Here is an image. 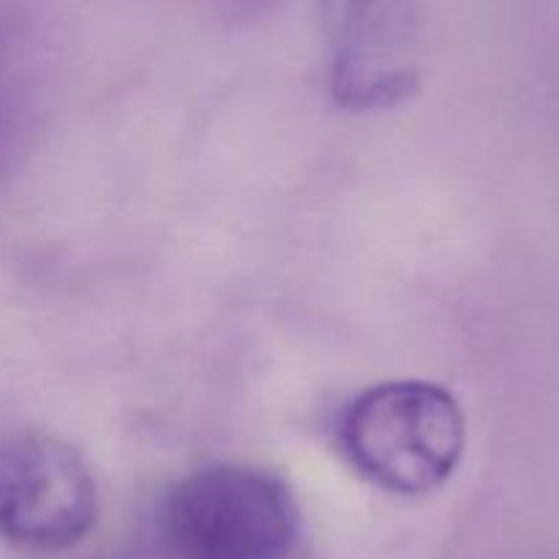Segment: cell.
Masks as SVG:
<instances>
[{
	"label": "cell",
	"instance_id": "cell-2",
	"mask_svg": "<svg viewBox=\"0 0 559 559\" xmlns=\"http://www.w3.org/2000/svg\"><path fill=\"white\" fill-rule=\"evenodd\" d=\"M175 559H289L300 508L278 475L251 464H211L180 478L158 506Z\"/></svg>",
	"mask_w": 559,
	"mask_h": 559
},
{
	"label": "cell",
	"instance_id": "cell-4",
	"mask_svg": "<svg viewBox=\"0 0 559 559\" xmlns=\"http://www.w3.org/2000/svg\"><path fill=\"white\" fill-rule=\"evenodd\" d=\"M388 5H349L347 20L338 22L336 93L355 107L391 104L415 85V63L409 52L413 25L393 20Z\"/></svg>",
	"mask_w": 559,
	"mask_h": 559
},
{
	"label": "cell",
	"instance_id": "cell-3",
	"mask_svg": "<svg viewBox=\"0 0 559 559\" xmlns=\"http://www.w3.org/2000/svg\"><path fill=\"white\" fill-rule=\"evenodd\" d=\"M98 519V486L76 448L55 435H0V540L27 551L80 544Z\"/></svg>",
	"mask_w": 559,
	"mask_h": 559
},
{
	"label": "cell",
	"instance_id": "cell-5",
	"mask_svg": "<svg viewBox=\"0 0 559 559\" xmlns=\"http://www.w3.org/2000/svg\"><path fill=\"white\" fill-rule=\"evenodd\" d=\"M16 93H20V80H16L14 47H11L9 31L0 25V162L14 140L16 107H20Z\"/></svg>",
	"mask_w": 559,
	"mask_h": 559
},
{
	"label": "cell",
	"instance_id": "cell-1",
	"mask_svg": "<svg viewBox=\"0 0 559 559\" xmlns=\"http://www.w3.org/2000/svg\"><path fill=\"white\" fill-rule=\"evenodd\" d=\"M336 445L369 484L404 497L426 495L456 473L467 420L456 396L435 382H382L342 409Z\"/></svg>",
	"mask_w": 559,
	"mask_h": 559
}]
</instances>
